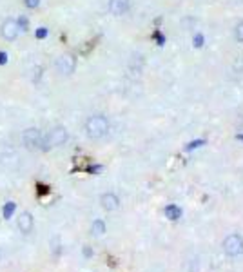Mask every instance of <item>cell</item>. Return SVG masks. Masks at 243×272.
<instances>
[{
  "label": "cell",
  "instance_id": "obj_21",
  "mask_svg": "<svg viewBox=\"0 0 243 272\" xmlns=\"http://www.w3.org/2000/svg\"><path fill=\"white\" fill-rule=\"evenodd\" d=\"M84 254H86V256H93V252H91V249H89V247H86V249H84Z\"/></svg>",
  "mask_w": 243,
  "mask_h": 272
},
{
  "label": "cell",
  "instance_id": "obj_14",
  "mask_svg": "<svg viewBox=\"0 0 243 272\" xmlns=\"http://www.w3.org/2000/svg\"><path fill=\"white\" fill-rule=\"evenodd\" d=\"M234 38L238 42H243V22H238L234 28Z\"/></svg>",
  "mask_w": 243,
  "mask_h": 272
},
{
  "label": "cell",
  "instance_id": "obj_16",
  "mask_svg": "<svg viewBox=\"0 0 243 272\" xmlns=\"http://www.w3.org/2000/svg\"><path fill=\"white\" fill-rule=\"evenodd\" d=\"M17 24H18V28H20V31H26V29H28V18H18L17 20Z\"/></svg>",
  "mask_w": 243,
  "mask_h": 272
},
{
  "label": "cell",
  "instance_id": "obj_8",
  "mask_svg": "<svg viewBox=\"0 0 243 272\" xmlns=\"http://www.w3.org/2000/svg\"><path fill=\"white\" fill-rule=\"evenodd\" d=\"M100 205L105 209V211H116V209L120 207V200H118V196L116 194H113V192H105V194H102V198H100Z\"/></svg>",
  "mask_w": 243,
  "mask_h": 272
},
{
  "label": "cell",
  "instance_id": "obj_17",
  "mask_svg": "<svg viewBox=\"0 0 243 272\" xmlns=\"http://www.w3.org/2000/svg\"><path fill=\"white\" fill-rule=\"evenodd\" d=\"M46 36H47V29L46 28L36 29V38H46Z\"/></svg>",
  "mask_w": 243,
  "mask_h": 272
},
{
  "label": "cell",
  "instance_id": "obj_11",
  "mask_svg": "<svg viewBox=\"0 0 243 272\" xmlns=\"http://www.w3.org/2000/svg\"><path fill=\"white\" fill-rule=\"evenodd\" d=\"M165 216H167L169 220H178L180 216H182V209L176 207V205H167L165 207Z\"/></svg>",
  "mask_w": 243,
  "mask_h": 272
},
{
  "label": "cell",
  "instance_id": "obj_22",
  "mask_svg": "<svg viewBox=\"0 0 243 272\" xmlns=\"http://www.w3.org/2000/svg\"><path fill=\"white\" fill-rule=\"evenodd\" d=\"M238 138H240V140H243V134H240V136H238Z\"/></svg>",
  "mask_w": 243,
  "mask_h": 272
},
{
  "label": "cell",
  "instance_id": "obj_12",
  "mask_svg": "<svg viewBox=\"0 0 243 272\" xmlns=\"http://www.w3.org/2000/svg\"><path fill=\"white\" fill-rule=\"evenodd\" d=\"M91 232H93L94 236H104L105 232V223L102 220H96L93 221V227H91Z\"/></svg>",
  "mask_w": 243,
  "mask_h": 272
},
{
  "label": "cell",
  "instance_id": "obj_13",
  "mask_svg": "<svg viewBox=\"0 0 243 272\" xmlns=\"http://www.w3.org/2000/svg\"><path fill=\"white\" fill-rule=\"evenodd\" d=\"M15 207H17V205H15L13 202H7L6 205H4V218H6V220H9V218L13 216V212H15Z\"/></svg>",
  "mask_w": 243,
  "mask_h": 272
},
{
  "label": "cell",
  "instance_id": "obj_7",
  "mask_svg": "<svg viewBox=\"0 0 243 272\" xmlns=\"http://www.w3.org/2000/svg\"><path fill=\"white\" fill-rule=\"evenodd\" d=\"M129 7H131V2H129V0H109V11H111V15H115V17L125 15V13L129 11Z\"/></svg>",
  "mask_w": 243,
  "mask_h": 272
},
{
  "label": "cell",
  "instance_id": "obj_20",
  "mask_svg": "<svg viewBox=\"0 0 243 272\" xmlns=\"http://www.w3.org/2000/svg\"><path fill=\"white\" fill-rule=\"evenodd\" d=\"M7 62V55L4 51H0V65H4Z\"/></svg>",
  "mask_w": 243,
  "mask_h": 272
},
{
  "label": "cell",
  "instance_id": "obj_3",
  "mask_svg": "<svg viewBox=\"0 0 243 272\" xmlns=\"http://www.w3.org/2000/svg\"><path fill=\"white\" fill-rule=\"evenodd\" d=\"M223 252L231 258L243 254V238L240 234H229L223 240Z\"/></svg>",
  "mask_w": 243,
  "mask_h": 272
},
{
  "label": "cell",
  "instance_id": "obj_5",
  "mask_svg": "<svg viewBox=\"0 0 243 272\" xmlns=\"http://www.w3.org/2000/svg\"><path fill=\"white\" fill-rule=\"evenodd\" d=\"M75 67H76V58L73 57V55H69V53L62 55V57L57 60V71L60 75H64V76L73 75V73H75Z\"/></svg>",
  "mask_w": 243,
  "mask_h": 272
},
{
  "label": "cell",
  "instance_id": "obj_2",
  "mask_svg": "<svg viewBox=\"0 0 243 272\" xmlns=\"http://www.w3.org/2000/svg\"><path fill=\"white\" fill-rule=\"evenodd\" d=\"M69 140V133L64 125H57L53 127L46 136H42V142H40V151H49L53 147H60L64 145L65 142Z\"/></svg>",
  "mask_w": 243,
  "mask_h": 272
},
{
  "label": "cell",
  "instance_id": "obj_19",
  "mask_svg": "<svg viewBox=\"0 0 243 272\" xmlns=\"http://www.w3.org/2000/svg\"><path fill=\"white\" fill-rule=\"evenodd\" d=\"M194 46H196V47H202L203 46V36L202 35L194 36Z\"/></svg>",
  "mask_w": 243,
  "mask_h": 272
},
{
  "label": "cell",
  "instance_id": "obj_6",
  "mask_svg": "<svg viewBox=\"0 0 243 272\" xmlns=\"http://www.w3.org/2000/svg\"><path fill=\"white\" fill-rule=\"evenodd\" d=\"M18 31H20V28H18L17 20H13V18L4 20V24L0 26V35L4 36L6 40H15L18 36Z\"/></svg>",
  "mask_w": 243,
  "mask_h": 272
},
{
  "label": "cell",
  "instance_id": "obj_4",
  "mask_svg": "<svg viewBox=\"0 0 243 272\" xmlns=\"http://www.w3.org/2000/svg\"><path fill=\"white\" fill-rule=\"evenodd\" d=\"M40 142H42V133L40 129L36 127H29L22 133V145L29 151L40 149Z\"/></svg>",
  "mask_w": 243,
  "mask_h": 272
},
{
  "label": "cell",
  "instance_id": "obj_15",
  "mask_svg": "<svg viewBox=\"0 0 243 272\" xmlns=\"http://www.w3.org/2000/svg\"><path fill=\"white\" fill-rule=\"evenodd\" d=\"M24 4H26V7H29V9H35V7L40 6V0H24Z\"/></svg>",
  "mask_w": 243,
  "mask_h": 272
},
{
  "label": "cell",
  "instance_id": "obj_9",
  "mask_svg": "<svg viewBox=\"0 0 243 272\" xmlns=\"http://www.w3.org/2000/svg\"><path fill=\"white\" fill-rule=\"evenodd\" d=\"M0 163L7 165V167H15L18 163V154L13 149H2L0 151Z\"/></svg>",
  "mask_w": 243,
  "mask_h": 272
},
{
  "label": "cell",
  "instance_id": "obj_1",
  "mask_svg": "<svg viewBox=\"0 0 243 272\" xmlns=\"http://www.w3.org/2000/svg\"><path fill=\"white\" fill-rule=\"evenodd\" d=\"M109 131V120L104 115H93L87 118L86 122V134L91 140L104 138Z\"/></svg>",
  "mask_w": 243,
  "mask_h": 272
},
{
  "label": "cell",
  "instance_id": "obj_10",
  "mask_svg": "<svg viewBox=\"0 0 243 272\" xmlns=\"http://www.w3.org/2000/svg\"><path fill=\"white\" fill-rule=\"evenodd\" d=\"M17 225L18 231L22 232V234H29V232L33 231V216L29 214V212H22V214L18 216Z\"/></svg>",
  "mask_w": 243,
  "mask_h": 272
},
{
  "label": "cell",
  "instance_id": "obj_18",
  "mask_svg": "<svg viewBox=\"0 0 243 272\" xmlns=\"http://www.w3.org/2000/svg\"><path fill=\"white\" fill-rule=\"evenodd\" d=\"M205 142L203 140H198V142H191V144L187 145V151H191V149H196V147H200V145H203Z\"/></svg>",
  "mask_w": 243,
  "mask_h": 272
}]
</instances>
